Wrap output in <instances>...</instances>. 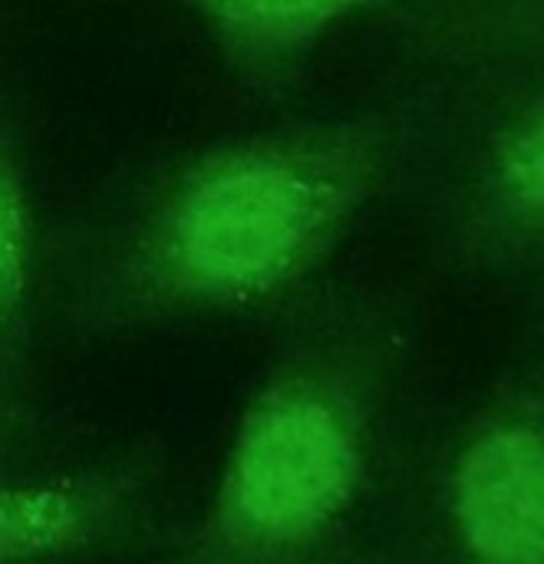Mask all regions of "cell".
Masks as SVG:
<instances>
[{
    "mask_svg": "<svg viewBox=\"0 0 544 564\" xmlns=\"http://www.w3.org/2000/svg\"><path fill=\"white\" fill-rule=\"evenodd\" d=\"M363 159L350 132L291 129L228 135L139 169L66 241V327L112 344L274 301L340 231Z\"/></svg>",
    "mask_w": 544,
    "mask_h": 564,
    "instance_id": "1",
    "label": "cell"
},
{
    "mask_svg": "<svg viewBox=\"0 0 544 564\" xmlns=\"http://www.w3.org/2000/svg\"><path fill=\"white\" fill-rule=\"evenodd\" d=\"M360 469L344 380L281 367L244 406L218 482L168 564H294L350 506Z\"/></svg>",
    "mask_w": 544,
    "mask_h": 564,
    "instance_id": "2",
    "label": "cell"
},
{
    "mask_svg": "<svg viewBox=\"0 0 544 564\" xmlns=\"http://www.w3.org/2000/svg\"><path fill=\"white\" fill-rule=\"evenodd\" d=\"M168 459L152 440L59 469L0 476V564H69L139 542L162 512Z\"/></svg>",
    "mask_w": 544,
    "mask_h": 564,
    "instance_id": "3",
    "label": "cell"
},
{
    "mask_svg": "<svg viewBox=\"0 0 544 564\" xmlns=\"http://www.w3.org/2000/svg\"><path fill=\"white\" fill-rule=\"evenodd\" d=\"M459 516L489 564H544V443L532 433L482 440L459 473Z\"/></svg>",
    "mask_w": 544,
    "mask_h": 564,
    "instance_id": "4",
    "label": "cell"
},
{
    "mask_svg": "<svg viewBox=\"0 0 544 564\" xmlns=\"http://www.w3.org/2000/svg\"><path fill=\"white\" fill-rule=\"evenodd\" d=\"M185 13L221 53L251 79H268L307 53L327 26L367 0H165Z\"/></svg>",
    "mask_w": 544,
    "mask_h": 564,
    "instance_id": "5",
    "label": "cell"
},
{
    "mask_svg": "<svg viewBox=\"0 0 544 564\" xmlns=\"http://www.w3.org/2000/svg\"><path fill=\"white\" fill-rule=\"evenodd\" d=\"M36 324V221L26 159L0 119V373L30 383Z\"/></svg>",
    "mask_w": 544,
    "mask_h": 564,
    "instance_id": "6",
    "label": "cell"
},
{
    "mask_svg": "<svg viewBox=\"0 0 544 564\" xmlns=\"http://www.w3.org/2000/svg\"><path fill=\"white\" fill-rule=\"evenodd\" d=\"M30 383L0 373V476L40 469L33 459L43 453V420L30 403Z\"/></svg>",
    "mask_w": 544,
    "mask_h": 564,
    "instance_id": "7",
    "label": "cell"
},
{
    "mask_svg": "<svg viewBox=\"0 0 544 564\" xmlns=\"http://www.w3.org/2000/svg\"><path fill=\"white\" fill-rule=\"evenodd\" d=\"M509 178L532 205H544V119L532 126L509 155Z\"/></svg>",
    "mask_w": 544,
    "mask_h": 564,
    "instance_id": "8",
    "label": "cell"
}]
</instances>
